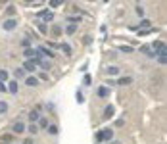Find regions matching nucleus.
<instances>
[{
	"mask_svg": "<svg viewBox=\"0 0 167 144\" xmlns=\"http://www.w3.org/2000/svg\"><path fill=\"white\" fill-rule=\"evenodd\" d=\"M36 18H39V19H42V21H44V25H46L48 21H52V19H54V14H52L50 10H40V12H36Z\"/></svg>",
	"mask_w": 167,
	"mask_h": 144,
	"instance_id": "1",
	"label": "nucleus"
},
{
	"mask_svg": "<svg viewBox=\"0 0 167 144\" xmlns=\"http://www.w3.org/2000/svg\"><path fill=\"white\" fill-rule=\"evenodd\" d=\"M2 27H4V31H14V29L18 27V21H15V19H6V21L2 23Z\"/></svg>",
	"mask_w": 167,
	"mask_h": 144,
	"instance_id": "2",
	"label": "nucleus"
},
{
	"mask_svg": "<svg viewBox=\"0 0 167 144\" xmlns=\"http://www.w3.org/2000/svg\"><path fill=\"white\" fill-rule=\"evenodd\" d=\"M23 69H25V73H35L36 71V64L31 60H27L25 64H23Z\"/></svg>",
	"mask_w": 167,
	"mask_h": 144,
	"instance_id": "3",
	"label": "nucleus"
},
{
	"mask_svg": "<svg viewBox=\"0 0 167 144\" xmlns=\"http://www.w3.org/2000/svg\"><path fill=\"white\" fill-rule=\"evenodd\" d=\"M12 131H14L15 134H21V133H25V125H23L21 121H18V123H14V127H12Z\"/></svg>",
	"mask_w": 167,
	"mask_h": 144,
	"instance_id": "4",
	"label": "nucleus"
},
{
	"mask_svg": "<svg viewBox=\"0 0 167 144\" xmlns=\"http://www.w3.org/2000/svg\"><path fill=\"white\" fill-rule=\"evenodd\" d=\"M112 137H113L112 129H104V131H100V138H102V140H112Z\"/></svg>",
	"mask_w": 167,
	"mask_h": 144,
	"instance_id": "5",
	"label": "nucleus"
},
{
	"mask_svg": "<svg viewBox=\"0 0 167 144\" xmlns=\"http://www.w3.org/2000/svg\"><path fill=\"white\" fill-rule=\"evenodd\" d=\"M25 85H27V86H36V85H39V79H36L35 75H29V77L25 79Z\"/></svg>",
	"mask_w": 167,
	"mask_h": 144,
	"instance_id": "6",
	"label": "nucleus"
},
{
	"mask_svg": "<svg viewBox=\"0 0 167 144\" xmlns=\"http://www.w3.org/2000/svg\"><path fill=\"white\" fill-rule=\"evenodd\" d=\"M6 88L10 90L12 94H18V90H19V88H18V81H15V79H14V81H10V85H8Z\"/></svg>",
	"mask_w": 167,
	"mask_h": 144,
	"instance_id": "7",
	"label": "nucleus"
},
{
	"mask_svg": "<svg viewBox=\"0 0 167 144\" xmlns=\"http://www.w3.org/2000/svg\"><path fill=\"white\" fill-rule=\"evenodd\" d=\"M113 112H115V110H113V106L109 104V106H106V110H104V119H109L113 115Z\"/></svg>",
	"mask_w": 167,
	"mask_h": 144,
	"instance_id": "8",
	"label": "nucleus"
},
{
	"mask_svg": "<svg viewBox=\"0 0 167 144\" xmlns=\"http://www.w3.org/2000/svg\"><path fill=\"white\" fill-rule=\"evenodd\" d=\"M35 54H36V48H25V50H23V56H25V58H31V60L35 58Z\"/></svg>",
	"mask_w": 167,
	"mask_h": 144,
	"instance_id": "9",
	"label": "nucleus"
},
{
	"mask_svg": "<svg viewBox=\"0 0 167 144\" xmlns=\"http://www.w3.org/2000/svg\"><path fill=\"white\" fill-rule=\"evenodd\" d=\"M106 73H108L109 77H113V75H119V67H115V65H109V67L106 69Z\"/></svg>",
	"mask_w": 167,
	"mask_h": 144,
	"instance_id": "10",
	"label": "nucleus"
},
{
	"mask_svg": "<svg viewBox=\"0 0 167 144\" xmlns=\"http://www.w3.org/2000/svg\"><path fill=\"white\" fill-rule=\"evenodd\" d=\"M152 46H154V54H158L160 50H163V48H165V44L161 42V40H156V42H154Z\"/></svg>",
	"mask_w": 167,
	"mask_h": 144,
	"instance_id": "11",
	"label": "nucleus"
},
{
	"mask_svg": "<svg viewBox=\"0 0 167 144\" xmlns=\"http://www.w3.org/2000/svg\"><path fill=\"white\" fill-rule=\"evenodd\" d=\"M108 94H109V88H108V86H100V88H98V96L100 98H108Z\"/></svg>",
	"mask_w": 167,
	"mask_h": 144,
	"instance_id": "12",
	"label": "nucleus"
},
{
	"mask_svg": "<svg viewBox=\"0 0 167 144\" xmlns=\"http://www.w3.org/2000/svg\"><path fill=\"white\" fill-rule=\"evenodd\" d=\"M29 119H31V121H33V123H35V121H39V119H40V113L36 112V110H33V112L29 113Z\"/></svg>",
	"mask_w": 167,
	"mask_h": 144,
	"instance_id": "13",
	"label": "nucleus"
},
{
	"mask_svg": "<svg viewBox=\"0 0 167 144\" xmlns=\"http://www.w3.org/2000/svg\"><path fill=\"white\" fill-rule=\"evenodd\" d=\"M8 81V71L6 69H0V83H6Z\"/></svg>",
	"mask_w": 167,
	"mask_h": 144,
	"instance_id": "14",
	"label": "nucleus"
},
{
	"mask_svg": "<svg viewBox=\"0 0 167 144\" xmlns=\"http://www.w3.org/2000/svg\"><path fill=\"white\" fill-rule=\"evenodd\" d=\"M6 112H8V102L0 100V115H2V113H6Z\"/></svg>",
	"mask_w": 167,
	"mask_h": 144,
	"instance_id": "15",
	"label": "nucleus"
},
{
	"mask_svg": "<svg viewBox=\"0 0 167 144\" xmlns=\"http://www.w3.org/2000/svg\"><path fill=\"white\" fill-rule=\"evenodd\" d=\"M39 65H40V67L44 69V71H48V69H50V65H52V64H50V61H48V60H42V61H40Z\"/></svg>",
	"mask_w": 167,
	"mask_h": 144,
	"instance_id": "16",
	"label": "nucleus"
},
{
	"mask_svg": "<svg viewBox=\"0 0 167 144\" xmlns=\"http://www.w3.org/2000/svg\"><path fill=\"white\" fill-rule=\"evenodd\" d=\"M46 131H48V134H58V127L56 125H48Z\"/></svg>",
	"mask_w": 167,
	"mask_h": 144,
	"instance_id": "17",
	"label": "nucleus"
},
{
	"mask_svg": "<svg viewBox=\"0 0 167 144\" xmlns=\"http://www.w3.org/2000/svg\"><path fill=\"white\" fill-rule=\"evenodd\" d=\"M131 77H121V79L119 81H117V85H129V83H131Z\"/></svg>",
	"mask_w": 167,
	"mask_h": 144,
	"instance_id": "18",
	"label": "nucleus"
},
{
	"mask_svg": "<svg viewBox=\"0 0 167 144\" xmlns=\"http://www.w3.org/2000/svg\"><path fill=\"white\" fill-rule=\"evenodd\" d=\"M14 75L18 77V79H19V77H25V69H23V67H18V69H15V73H14Z\"/></svg>",
	"mask_w": 167,
	"mask_h": 144,
	"instance_id": "19",
	"label": "nucleus"
},
{
	"mask_svg": "<svg viewBox=\"0 0 167 144\" xmlns=\"http://www.w3.org/2000/svg\"><path fill=\"white\" fill-rule=\"evenodd\" d=\"M140 27H142V29H144V31H146V29H150V27H152V23H150L148 19H142V21H140Z\"/></svg>",
	"mask_w": 167,
	"mask_h": 144,
	"instance_id": "20",
	"label": "nucleus"
},
{
	"mask_svg": "<svg viewBox=\"0 0 167 144\" xmlns=\"http://www.w3.org/2000/svg\"><path fill=\"white\" fill-rule=\"evenodd\" d=\"M75 31H77V25H73V23H71V25H67V29H66V33H67V35H73Z\"/></svg>",
	"mask_w": 167,
	"mask_h": 144,
	"instance_id": "21",
	"label": "nucleus"
},
{
	"mask_svg": "<svg viewBox=\"0 0 167 144\" xmlns=\"http://www.w3.org/2000/svg\"><path fill=\"white\" fill-rule=\"evenodd\" d=\"M29 133L31 134H36V133H39V125H35V123H33V125H29Z\"/></svg>",
	"mask_w": 167,
	"mask_h": 144,
	"instance_id": "22",
	"label": "nucleus"
},
{
	"mask_svg": "<svg viewBox=\"0 0 167 144\" xmlns=\"http://www.w3.org/2000/svg\"><path fill=\"white\" fill-rule=\"evenodd\" d=\"M75 98H77V102H79V104H83V102H85V96H83V92H81V90L75 94Z\"/></svg>",
	"mask_w": 167,
	"mask_h": 144,
	"instance_id": "23",
	"label": "nucleus"
},
{
	"mask_svg": "<svg viewBox=\"0 0 167 144\" xmlns=\"http://www.w3.org/2000/svg\"><path fill=\"white\" fill-rule=\"evenodd\" d=\"M6 14H8V15H14V14H15V6H12V4H10V6L6 8Z\"/></svg>",
	"mask_w": 167,
	"mask_h": 144,
	"instance_id": "24",
	"label": "nucleus"
},
{
	"mask_svg": "<svg viewBox=\"0 0 167 144\" xmlns=\"http://www.w3.org/2000/svg\"><path fill=\"white\" fill-rule=\"evenodd\" d=\"M136 15L138 18H144V8L142 6H136Z\"/></svg>",
	"mask_w": 167,
	"mask_h": 144,
	"instance_id": "25",
	"label": "nucleus"
},
{
	"mask_svg": "<svg viewBox=\"0 0 167 144\" xmlns=\"http://www.w3.org/2000/svg\"><path fill=\"white\" fill-rule=\"evenodd\" d=\"M62 50L63 52H66V54L69 56V54H71V46H69V44H62Z\"/></svg>",
	"mask_w": 167,
	"mask_h": 144,
	"instance_id": "26",
	"label": "nucleus"
},
{
	"mask_svg": "<svg viewBox=\"0 0 167 144\" xmlns=\"http://www.w3.org/2000/svg\"><path fill=\"white\" fill-rule=\"evenodd\" d=\"M39 125H40V127H48V119L40 117V119H39Z\"/></svg>",
	"mask_w": 167,
	"mask_h": 144,
	"instance_id": "27",
	"label": "nucleus"
},
{
	"mask_svg": "<svg viewBox=\"0 0 167 144\" xmlns=\"http://www.w3.org/2000/svg\"><path fill=\"white\" fill-rule=\"evenodd\" d=\"M121 50H123V52H127V54H131V52H133V48H131V46H121Z\"/></svg>",
	"mask_w": 167,
	"mask_h": 144,
	"instance_id": "28",
	"label": "nucleus"
},
{
	"mask_svg": "<svg viewBox=\"0 0 167 144\" xmlns=\"http://www.w3.org/2000/svg\"><path fill=\"white\" fill-rule=\"evenodd\" d=\"M39 31L40 33H46V25H44V23H39Z\"/></svg>",
	"mask_w": 167,
	"mask_h": 144,
	"instance_id": "29",
	"label": "nucleus"
},
{
	"mask_svg": "<svg viewBox=\"0 0 167 144\" xmlns=\"http://www.w3.org/2000/svg\"><path fill=\"white\" fill-rule=\"evenodd\" d=\"M6 90H8L6 88V83H0V92H6Z\"/></svg>",
	"mask_w": 167,
	"mask_h": 144,
	"instance_id": "30",
	"label": "nucleus"
},
{
	"mask_svg": "<svg viewBox=\"0 0 167 144\" xmlns=\"http://www.w3.org/2000/svg\"><path fill=\"white\" fill-rule=\"evenodd\" d=\"M85 85H90V75H85Z\"/></svg>",
	"mask_w": 167,
	"mask_h": 144,
	"instance_id": "31",
	"label": "nucleus"
},
{
	"mask_svg": "<svg viewBox=\"0 0 167 144\" xmlns=\"http://www.w3.org/2000/svg\"><path fill=\"white\" fill-rule=\"evenodd\" d=\"M23 144H33V140H31V138H27V140L23 142Z\"/></svg>",
	"mask_w": 167,
	"mask_h": 144,
	"instance_id": "32",
	"label": "nucleus"
},
{
	"mask_svg": "<svg viewBox=\"0 0 167 144\" xmlns=\"http://www.w3.org/2000/svg\"><path fill=\"white\" fill-rule=\"evenodd\" d=\"M2 144H4V142H2ZM6 144H8V142H6Z\"/></svg>",
	"mask_w": 167,
	"mask_h": 144,
	"instance_id": "33",
	"label": "nucleus"
}]
</instances>
